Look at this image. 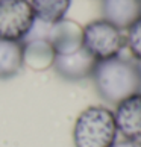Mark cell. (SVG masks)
I'll list each match as a JSON object with an SVG mask.
<instances>
[{"mask_svg":"<svg viewBox=\"0 0 141 147\" xmlns=\"http://www.w3.org/2000/svg\"><path fill=\"white\" fill-rule=\"evenodd\" d=\"M126 47L129 49L134 61L141 64V17L126 29Z\"/></svg>","mask_w":141,"mask_h":147,"instance_id":"8fae6325","label":"cell"},{"mask_svg":"<svg viewBox=\"0 0 141 147\" xmlns=\"http://www.w3.org/2000/svg\"><path fill=\"white\" fill-rule=\"evenodd\" d=\"M36 20L44 23H58L65 18L72 0H29Z\"/></svg>","mask_w":141,"mask_h":147,"instance_id":"30bf717a","label":"cell"},{"mask_svg":"<svg viewBox=\"0 0 141 147\" xmlns=\"http://www.w3.org/2000/svg\"><path fill=\"white\" fill-rule=\"evenodd\" d=\"M91 79L97 94L111 105L141 92V67L134 59L115 56L97 61Z\"/></svg>","mask_w":141,"mask_h":147,"instance_id":"6da1fadb","label":"cell"},{"mask_svg":"<svg viewBox=\"0 0 141 147\" xmlns=\"http://www.w3.org/2000/svg\"><path fill=\"white\" fill-rule=\"evenodd\" d=\"M114 118L118 134L126 140L141 138V92L129 96L115 105Z\"/></svg>","mask_w":141,"mask_h":147,"instance_id":"52a82bcc","label":"cell"},{"mask_svg":"<svg viewBox=\"0 0 141 147\" xmlns=\"http://www.w3.org/2000/svg\"><path fill=\"white\" fill-rule=\"evenodd\" d=\"M24 65V47L21 41L0 40V80L15 78Z\"/></svg>","mask_w":141,"mask_h":147,"instance_id":"9c48e42d","label":"cell"},{"mask_svg":"<svg viewBox=\"0 0 141 147\" xmlns=\"http://www.w3.org/2000/svg\"><path fill=\"white\" fill-rule=\"evenodd\" d=\"M24 40H43L52 47L55 55H65L82 47V28L76 21L67 18L58 23H44L41 20H35Z\"/></svg>","mask_w":141,"mask_h":147,"instance_id":"277c9868","label":"cell"},{"mask_svg":"<svg viewBox=\"0 0 141 147\" xmlns=\"http://www.w3.org/2000/svg\"><path fill=\"white\" fill-rule=\"evenodd\" d=\"M112 147H141V140H121L115 141Z\"/></svg>","mask_w":141,"mask_h":147,"instance_id":"7c38bea8","label":"cell"},{"mask_svg":"<svg viewBox=\"0 0 141 147\" xmlns=\"http://www.w3.org/2000/svg\"><path fill=\"white\" fill-rule=\"evenodd\" d=\"M118 130L114 112L105 106H88L78 115L73 127L74 147H112Z\"/></svg>","mask_w":141,"mask_h":147,"instance_id":"7a4b0ae2","label":"cell"},{"mask_svg":"<svg viewBox=\"0 0 141 147\" xmlns=\"http://www.w3.org/2000/svg\"><path fill=\"white\" fill-rule=\"evenodd\" d=\"M35 20L29 0H0V40L23 41Z\"/></svg>","mask_w":141,"mask_h":147,"instance_id":"5b68a950","label":"cell"},{"mask_svg":"<svg viewBox=\"0 0 141 147\" xmlns=\"http://www.w3.org/2000/svg\"><path fill=\"white\" fill-rule=\"evenodd\" d=\"M140 67H141V64H140Z\"/></svg>","mask_w":141,"mask_h":147,"instance_id":"4fadbf2b","label":"cell"},{"mask_svg":"<svg viewBox=\"0 0 141 147\" xmlns=\"http://www.w3.org/2000/svg\"><path fill=\"white\" fill-rule=\"evenodd\" d=\"M82 47L96 61H105L120 56L126 47V35L103 18L93 20L82 28Z\"/></svg>","mask_w":141,"mask_h":147,"instance_id":"3957f363","label":"cell"},{"mask_svg":"<svg viewBox=\"0 0 141 147\" xmlns=\"http://www.w3.org/2000/svg\"><path fill=\"white\" fill-rule=\"evenodd\" d=\"M97 61L80 47L79 50L65 53V55H55L52 61V67L55 73L68 82H78L91 78Z\"/></svg>","mask_w":141,"mask_h":147,"instance_id":"8992f818","label":"cell"},{"mask_svg":"<svg viewBox=\"0 0 141 147\" xmlns=\"http://www.w3.org/2000/svg\"><path fill=\"white\" fill-rule=\"evenodd\" d=\"M100 9L103 20L126 30L141 17V0H102Z\"/></svg>","mask_w":141,"mask_h":147,"instance_id":"ba28073f","label":"cell"}]
</instances>
